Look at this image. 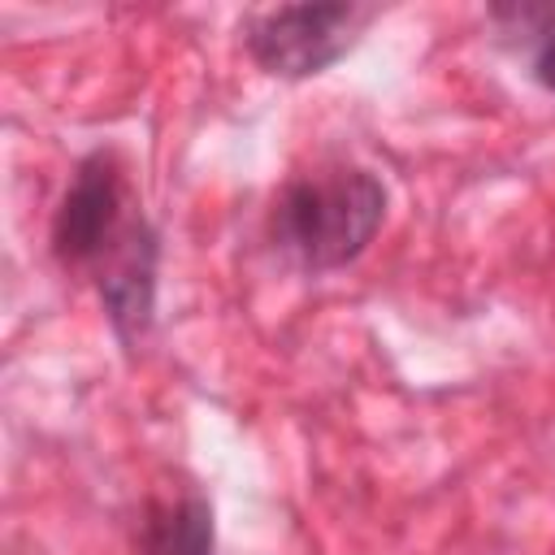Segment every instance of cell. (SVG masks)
<instances>
[{
    "label": "cell",
    "instance_id": "obj_1",
    "mask_svg": "<svg viewBox=\"0 0 555 555\" xmlns=\"http://www.w3.org/2000/svg\"><path fill=\"white\" fill-rule=\"evenodd\" d=\"M386 217V186L360 165H321L291 178L269 212V238L299 269L325 273L356 260Z\"/></svg>",
    "mask_w": 555,
    "mask_h": 555
},
{
    "label": "cell",
    "instance_id": "obj_2",
    "mask_svg": "<svg viewBox=\"0 0 555 555\" xmlns=\"http://www.w3.org/2000/svg\"><path fill=\"white\" fill-rule=\"evenodd\" d=\"M373 17V9L360 4H278V9H260L247 17V52L256 56L260 69L278 74V78H312L321 69H330L364 30V22Z\"/></svg>",
    "mask_w": 555,
    "mask_h": 555
},
{
    "label": "cell",
    "instance_id": "obj_3",
    "mask_svg": "<svg viewBox=\"0 0 555 555\" xmlns=\"http://www.w3.org/2000/svg\"><path fill=\"white\" fill-rule=\"evenodd\" d=\"M126 169L113 147H100L78 160L74 182L52 217V251L65 269H95V260L113 247V238L130 221Z\"/></svg>",
    "mask_w": 555,
    "mask_h": 555
},
{
    "label": "cell",
    "instance_id": "obj_4",
    "mask_svg": "<svg viewBox=\"0 0 555 555\" xmlns=\"http://www.w3.org/2000/svg\"><path fill=\"white\" fill-rule=\"evenodd\" d=\"M95 282L117 338L134 347L147 334L152 304H156V234L139 212L126 221L113 247L95 260Z\"/></svg>",
    "mask_w": 555,
    "mask_h": 555
},
{
    "label": "cell",
    "instance_id": "obj_5",
    "mask_svg": "<svg viewBox=\"0 0 555 555\" xmlns=\"http://www.w3.org/2000/svg\"><path fill=\"white\" fill-rule=\"evenodd\" d=\"M143 555H212V507L199 490L152 494L143 507Z\"/></svg>",
    "mask_w": 555,
    "mask_h": 555
},
{
    "label": "cell",
    "instance_id": "obj_6",
    "mask_svg": "<svg viewBox=\"0 0 555 555\" xmlns=\"http://www.w3.org/2000/svg\"><path fill=\"white\" fill-rule=\"evenodd\" d=\"M533 78H538L546 91H555V26L546 30V39H542V48H538V56H533Z\"/></svg>",
    "mask_w": 555,
    "mask_h": 555
}]
</instances>
